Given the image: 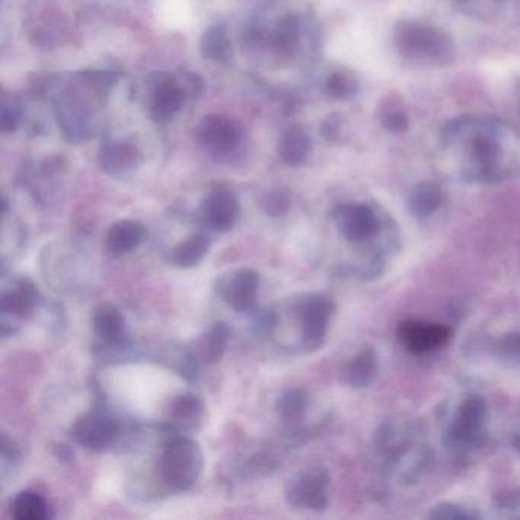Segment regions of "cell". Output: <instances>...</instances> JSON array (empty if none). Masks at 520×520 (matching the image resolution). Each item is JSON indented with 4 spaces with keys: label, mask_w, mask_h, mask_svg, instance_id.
Segmentation results:
<instances>
[{
    "label": "cell",
    "mask_w": 520,
    "mask_h": 520,
    "mask_svg": "<svg viewBox=\"0 0 520 520\" xmlns=\"http://www.w3.org/2000/svg\"><path fill=\"white\" fill-rule=\"evenodd\" d=\"M444 161L467 182L499 183L520 176V130L501 119L461 116L444 127Z\"/></svg>",
    "instance_id": "cell-1"
},
{
    "label": "cell",
    "mask_w": 520,
    "mask_h": 520,
    "mask_svg": "<svg viewBox=\"0 0 520 520\" xmlns=\"http://www.w3.org/2000/svg\"><path fill=\"white\" fill-rule=\"evenodd\" d=\"M374 447L386 469L405 482L420 478L431 460L423 432L411 421L383 424L374 438Z\"/></svg>",
    "instance_id": "cell-2"
},
{
    "label": "cell",
    "mask_w": 520,
    "mask_h": 520,
    "mask_svg": "<svg viewBox=\"0 0 520 520\" xmlns=\"http://www.w3.org/2000/svg\"><path fill=\"white\" fill-rule=\"evenodd\" d=\"M395 49L405 60L423 66H446L455 60V42L446 29L420 20H402L392 34Z\"/></svg>",
    "instance_id": "cell-3"
},
{
    "label": "cell",
    "mask_w": 520,
    "mask_h": 520,
    "mask_svg": "<svg viewBox=\"0 0 520 520\" xmlns=\"http://www.w3.org/2000/svg\"><path fill=\"white\" fill-rule=\"evenodd\" d=\"M205 467L202 449L188 437H174L159 458V476L171 492H187L196 485Z\"/></svg>",
    "instance_id": "cell-4"
},
{
    "label": "cell",
    "mask_w": 520,
    "mask_h": 520,
    "mask_svg": "<svg viewBox=\"0 0 520 520\" xmlns=\"http://www.w3.org/2000/svg\"><path fill=\"white\" fill-rule=\"evenodd\" d=\"M339 234L351 244H365L376 238L383 228L382 216L368 203H345L333 214Z\"/></svg>",
    "instance_id": "cell-5"
},
{
    "label": "cell",
    "mask_w": 520,
    "mask_h": 520,
    "mask_svg": "<svg viewBox=\"0 0 520 520\" xmlns=\"http://www.w3.org/2000/svg\"><path fill=\"white\" fill-rule=\"evenodd\" d=\"M296 318L301 327L304 350H318L324 344L328 324L334 313V304L325 295H307L296 304Z\"/></svg>",
    "instance_id": "cell-6"
},
{
    "label": "cell",
    "mask_w": 520,
    "mask_h": 520,
    "mask_svg": "<svg viewBox=\"0 0 520 520\" xmlns=\"http://www.w3.org/2000/svg\"><path fill=\"white\" fill-rule=\"evenodd\" d=\"M487 403L479 395H470L461 403L450 429V441L456 449H475L484 444Z\"/></svg>",
    "instance_id": "cell-7"
},
{
    "label": "cell",
    "mask_w": 520,
    "mask_h": 520,
    "mask_svg": "<svg viewBox=\"0 0 520 520\" xmlns=\"http://www.w3.org/2000/svg\"><path fill=\"white\" fill-rule=\"evenodd\" d=\"M286 499L296 510L322 511L330 499V476L325 469L298 473L286 488Z\"/></svg>",
    "instance_id": "cell-8"
},
{
    "label": "cell",
    "mask_w": 520,
    "mask_h": 520,
    "mask_svg": "<svg viewBox=\"0 0 520 520\" xmlns=\"http://www.w3.org/2000/svg\"><path fill=\"white\" fill-rule=\"evenodd\" d=\"M260 275L254 269H237L226 273L217 284V293L229 309L238 313L257 312Z\"/></svg>",
    "instance_id": "cell-9"
},
{
    "label": "cell",
    "mask_w": 520,
    "mask_h": 520,
    "mask_svg": "<svg viewBox=\"0 0 520 520\" xmlns=\"http://www.w3.org/2000/svg\"><path fill=\"white\" fill-rule=\"evenodd\" d=\"M71 435L75 443L83 449L101 452L115 443L119 435V424L107 412L90 411L75 420Z\"/></svg>",
    "instance_id": "cell-10"
},
{
    "label": "cell",
    "mask_w": 520,
    "mask_h": 520,
    "mask_svg": "<svg viewBox=\"0 0 520 520\" xmlns=\"http://www.w3.org/2000/svg\"><path fill=\"white\" fill-rule=\"evenodd\" d=\"M240 216V203L232 191L214 188L202 202V219L214 232H228L234 228Z\"/></svg>",
    "instance_id": "cell-11"
},
{
    "label": "cell",
    "mask_w": 520,
    "mask_h": 520,
    "mask_svg": "<svg viewBox=\"0 0 520 520\" xmlns=\"http://www.w3.org/2000/svg\"><path fill=\"white\" fill-rule=\"evenodd\" d=\"M399 338L406 350L415 354H424L447 344L452 338V331L441 324L409 321L400 325Z\"/></svg>",
    "instance_id": "cell-12"
},
{
    "label": "cell",
    "mask_w": 520,
    "mask_h": 520,
    "mask_svg": "<svg viewBox=\"0 0 520 520\" xmlns=\"http://www.w3.org/2000/svg\"><path fill=\"white\" fill-rule=\"evenodd\" d=\"M40 293L33 281L20 278L0 296L2 318L28 319L36 312Z\"/></svg>",
    "instance_id": "cell-13"
},
{
    "label": "cell",
    "mask_w": 520,
    "mask_h": 520,
    "mask_svg": "<svg viewBox=\"0 0 520 520\" xmlns=\"http://www.w3.org/2000/svg\"><path fill=\"white\" fill-rule=\"evenodd\" d=\"M229 330L226 322H216L209 330H206L202 336L196 339L190 348V359L194 365H214L222 359L228 348Z\"/></svg>",
    "instance_id": "cell-14"
},
{
    "label": "cell",
    "mask_w": 520,
    "mask_h": 520,
    "mask_svg": "<svg viewBox=\"0 0 520 520\" xmlns=\"http://www.w3.org/2000/svg\"><path fill=\"white\" fill-rule=\"evenodd\" d=\"M199 138L206 147L212 148V150H232L240 142V127L225 116H206L200 122Z\"/></svg>",
    "instance_id": "cell-15"
},
{
    "label": "cell",
    "mask_w": 520,
    "mask_h": 520,
    "mask_svg": "<svg viewBox=\"0 0 520 520\" xmlns=\"http://www.w3.org/2000/svg\"><path fill=\"white\" fill-rule=\"evenodd\" d=\"M147 229L138 220H121L110 226L106 235V249L113 257H124L144 243Z\"/></svg>",
    "instance_id": "cell-16"
},
{
    "label": "cell",
    "mask_w": 520,
    "mask_h": 520,
    "mask_svg": "<svg viewBox=\"0 0 520 520\" xmlns=\"http://www.w3.org/2000/svg\"><path fill=\"white\" fill-rule=\"evenodd\" d=\"M183 103V90L173 78H162L156 84L150 101V115L156 122H167Z\"/></svg>",
    "instance_id": "cell-17"
},
{
    "label": "cell",
    "mask_w": 520,
    "mask_h": 520,
    "mask_svg": "<svg viewBox=\"0 0 520 520\" xmlns=\"http://www.w3.org/2000/svg\"><path fill=\"white\" fill-rule=\"evenodd\" d=\"M92 328L104 344L121 345L126 330V319L116 305L101 304L92 315Z\"/></svg>",
    "instance_id": "cell-18"
},
{
    "label": "cell",
    "mask_w": 520,
    "mask_h": 520,
    "mask_svg": "<svg viewBox=\"0 0 520 520\" xmlns=\"http://www.w3.org/2000/svg\"><path fill=\"white\" fill-rule=\"evenodd\" d=\"M312 151V139L302 127H292L284 133L278 147L281 161L290 167L304 164Z\"/></svg>",
    "instance_id": "cell-19"
},
{
    "label": "cell",
    "mask_w": 520,
    "mask_h": 520,
    "mask_svg": "<svg viewBox=\"0 0 520 520\" xmlns=\"http://www.w3.org/2000/svg\"><path fill=\"white\" fill-rule=\"evenodd\" d=\"M203 411H205V406L200 397L194 394L179 395L171 403L170 424L180 431L194 429L196 424L202 420Z\"/></svg>",
    "instance_id": "cell-20"
},
{
    "label": "cell",
    "mask_w": 520,
    "mask_h": 520,
    "mask_svg": "<svg viewBox=\"0 0 520 520\" xmlns=\"http://www.w3.org/2000/svg\"><path fill=\"white\" fill-rule=\"evenodd\" d=\"M446 203V193L434 182L418 183L409 196V208L418 217H429Z\"/></svg>",
    "instance_id": "cell-21"
},
{
    "label": "cell",
    "mask_w": 520,
    "mask_h": 520,
    "mask_svg": "<svg viewBox=\"0 0 520 520\" xmlns=\"http://www.w3.org/2000/svg\"><path fill=\"white\" fill-rule=\"evenodd\" d=\"M139 153L136 147L126 144V142H118V144H110L101 151V167L109 174H127L135 170L138 165Z\"/></svg>",
    "instance_id": "cell-22"
},
{
    "label": "cell",
    "mask_w": 520,
    "mask_h": 520,
    "mask_svg": "<svg viewBox=\"0 0 520 520\" xmlns=\"http://www.w3.org/2000/svg\"><path fill=\"white\" fill-rule=\"evenodd\" d=\"M208 251L209 238L205 234L197 232L180 241L171 251V263L180 269H191L206 257Z\"/></svg>",
    "instance_id": "cell-23"
},
{
    "label": "cell",
    "mask_w": 520,
    "mask_h": 520,
    "mask_svg": "<svg viewBox=\"0 0 520 520\" xmlns=\"http://www.w3.org/2000/svg\"><path fill=\"white\" fill-rule=\"evenodd\" d=\"M379 360L371 348L360 351L347 366V380L354 388H366L376 379Z\"/></svg>",
    "instance_id": "cell-24"
},
{
    "label": "cell",
    "mask_w": 520,
    "mask_h": 520,
    "mask_svg": "<svg viewBox=\"0 0 520 520\" xmlns=\"http://www.w3.org/2000/svg\"><path fill=\"white\" fill-rule=\"evenodd\" d=\"M309 394L304 389H289L280 395L275 405L278 417L286 424H299L309 409Z\"/></svg>",
    "instance_id": "cell-25"
},
{
    "label": "cell",
    "mask_w": 520,
    "mask_h": 520,
    "mask_svg": "<svg viewBox=\"0 0 520 520\" xmlns=\"http://www.w3.org/2000/svg\"><path fill=\"white\" fill-rule=\"evenodd\" d=\"M379 121L386 132L403 135L408 132L409 115L399 98H383L379 109Z\"/></svg>",
    "instance_id": "cell-26"
},
{
    "label": "cell",
    "mask_w": 520,
    "mask_h": 520,
    "mask_svg": "<svg viewBox=\"0 0 520 520\" xmlns=\"http://www.w3.org/2000/svg\"><path fill=\"white\" fill-rule=\"evenodd\" d=\"M11 513L17 520H46L49 517L48 502L39 493L22 492L14 498Z\"/></svg>",
    "instance_id": "cell-27"
},
{
    "label": "cell",
    "mask_w": 520,
    "mask_h": 520,
    "mask_svg": "<svg viewBox=\"0 0 520 520\" xmlns=\"http://www.w3.org/2000/svg\"><path fill=\"white\" fill-rule=\"evenodd\" d=\"M359 89V78L348 69H338V71L331 72L325 80V92L333 100H351V98L356 97Z\"/></svg>",
    "instance_id": "cell-28"
},
{
    "label": "cell",
    "mask_w": 520,
    "mask_h": 520,
    "mask_svg": "<svg viewBox=\"0 0 520 520\" xmlns=\"http://www.w3.org/2000/svg\"><path fill=\"white\" fill-rule=\"evenodd\" d=\"M229 51V40L225 29L216 26L209 29L202 39V54L209 60H225Z\"/></svg>",
    "instance_id": "cell-29"
},
{
    "label": "cell",
    "mask_w": 520,
    "mask_h": 520,
    "mask_svg": "<svg viewBox=\"0 0 520 520\" xmlns=\"http://www.w3.org/2000/svg\"><path fill=\"white\" fill-rule=\"evenodd\" d=\"M2 481H7L8 475L11 472H16L17 467H19L20 460H22V455H20L19 447L16 446L13 440L7 437V435H2Z\"/></svg>",
    "instance_id": "cell-30"
},
{
    "label": "cell",
    "mask_w": 520,
    "mask_h": 520,
    "mask_svg": "<svg viewBox=\"0 0 520 520\" xmlns=\"http://www.w3.org/2000/svg\"><path fill=\"white\" fill-rule=\"evenodd\" d=\"M496 351H498L499 357H501L504 362L520 365V334L513 333L504 336V338L498 342Z\"/></svg>",
    "instance_id": "cell-31"
},
{
    "label": "cell",
    "mask_w": 520,
    "mask_h": 520,
    "mask_svg": "<svg viewBox=\"0 0 520 520\" xmlns=\"http://www.w3.org/2000/svg\"><path fill=\"white\" fill-rule=\"evenodd\" d=\"M296 42H298V23H296V19L289 17V19L284 20L283 25L278 29L275 43H277L280 49L292 51L296 46Z\"/></svg>",
    "instance_id": "cell-32"
},
{
    "label": "cell",
    "mask_w": 520,
    "mask_h": 520,
    "mask_svg": "<svg viewBox=\"0 0 520 520\" xmlns=\"http://www.w3.org/2000/svg\"><path fill=\"white\" fill-rule=\"evenodd\" d=\"M264 211L272 217L284 216L289 211L290 199L283 191H273L264 199Z\"/></svg>",
    "instance_id": "cell-33"
},
{
    "label": "cell",
    "mask_w": 520,
    "mask_h": 520,
    "mask_svg": "<svg viewBox=\"0 0 520 520\" xmlns=\"http://www.w3.org/2000/svg\"><path fill=\"white\" fill-rule=\"evenodd\" d=\"M432 516L434 517H447V519H470V517H475V514L469 513V511H464V508L455 507V505H443V507H438L437 510L432 511Z\"/></svg>",
    "instance_id": "cell-34"
},
{
    "label": "cell",
    "mask_w": 520,
    "mask_h": 520,
    "mask_svg": "<svg viewBox=\"0 0 520 520\" xmlns=\"http://www.w3.org/2000/svg\"><path fill=\"white\" fill-rule=\"evenodd\" d=\"M499 510L504 511V516L520 517V492L504 496L499 501Z\"/></svg>",
    "instance_id": "cell-35"
},
{
    "label": "cell",
    "mask_w": 520,
    "mask_h": 520,
    "mask_svg": "<svg viewBox=\"0 0 520 520\" xmlns=\"http://www.w3.org/2000/svg\"><path fill=\"white\" fill-rule=\"evenodd\" d=\"M19 115V109H16V107H4V112H2V129H4V132H13L16 129Z\"/></svg>",
    "instance_id": "cell-36"
},
{
    "label": "cell",
    "mask_w": 520,
    "mask_h": 520,
    "mask_svg": "<svg viewBox=\"0 0 520 520\" xmlns=\"http://www.w3.org/2000/svg\"><path fill=\"white\" fill-rule=\"evenodd\" d=\"M516 103H517V110H519V115H520V78L519 80H517V84H516Z\"/></svg>",
    "instance_id": "cell-37"
},
{
    "label": "cell",
    "mask_w": 520,
    "mask_h": 520,
    "mask_svg": "<svg viewBox=\"0 0 520 520\" xmlns=\"http://www.w3.org/2000/svg\"><path fill=\"white\" fill-rule=\"evenodd\" d=\"M455 2H463V4H470L473 0H455Z\"/></svg>",
    "instance_id": "cell-38"
},
{
    "label": "cell",
    "mask_w": 520,
    "mask_h": 520,
    "mask_svg": "<svg viewBox=\"0 0 520 520\" xmlns=\"http://www.w3.org/2000/svg\"><path fill=\"white\" fill-rule=\"evenodd\" d=\"M519 447H520V440H519Z\"/></svg>",
    "instance_id": "cell-39"
}]
</instances>
